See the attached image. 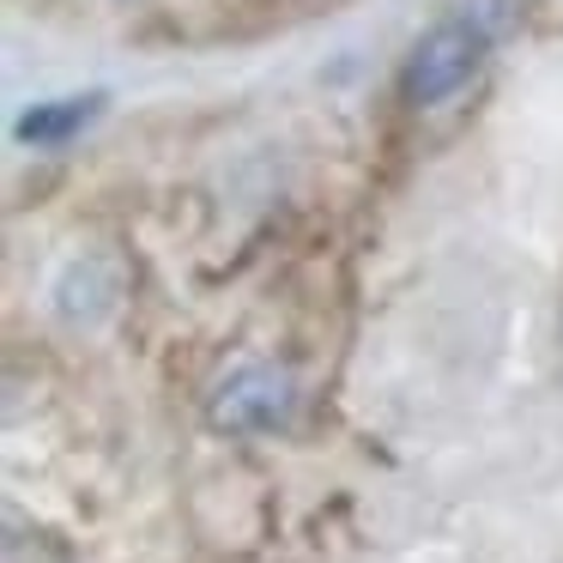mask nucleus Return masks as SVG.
<instances>
[{
  "mask_svg": "<svg viewBox=\"0 0 563 563\" xmlns=\"http://www.w3.org/2000/svg\"><path fill=\"white\" fill-rule=\"evenodd\" d=\"M110 303H115V279H110L103 261H74V267L55 279V309H62L67 321H98Z\"/></svg>",
  "mask_w": 563,
  "mask_h": 563,
  "instance_id": "nucleus-4",
  "label": "nucleus"
},
{
  "mask_svg": "<svg viewBox=\"0 0 563 563\" xmlns=\"http://www.w3.org/2000/svg\"><path fill=\"white\" fill-rule=\"evenodd\" d=\"M490 43H497V37H490L478 19H466V13L437 19V25L412 43V55H406L400 98L412 103V110H437V103H449L454 91L473 86V74L485 67Z\"/></svg>",
  "mask_w": 563,
  "mask_h": 563,
  "instance_id": "nucleus-1",
  "label": "nucleus"
},
{
  "mask_svg": "<svg viewBox=\"0 0 563 563\" xmlns=\"http://www.w3.org/2000/svg\"><path fill=\"white\" fill-rule=\"evenodd\" d=\"M98 115H103V91H79V98L31 103V110L13 122V134H19V146H67V140L86 134Z\"/></svg>",
  "mask_w": 563,
  "mask_h": 563,
  "instance_id": "nucleus-3",
  "label": "nucleus"
},
{
  "mask_svg": "<svg viewBox=\"0 0 563 563\" xmlns=\"http://www.w3.org/2000/svg\"><path fill=\"white\" fill-rule=\"evenodd\" d=\"M461 13L478 19V25L490 31V37H503V31L521 19V0H461Z\"/></svg>",
  "mask_w": 563,
  "mask_h": 563,
  "instance_id": "nucleus-5",
  "label": "nucleus"
},
{
  "mask_svg": "<svg viewBox=\"0 0 563 563\" xmlns=\"http://www.w3.org/2000/svg\"><path fill=\"white\" fill-rule=\"evenodd\" d=\"M212 424L231 437H267L297 418V382L279 364H243L212 388Z\"/></svg>",
  "mask_w": 563,
  "mask_h": 563,
  "instance_id": "nucleus-2",
  "label": "nucleus"
}]
</instances>
